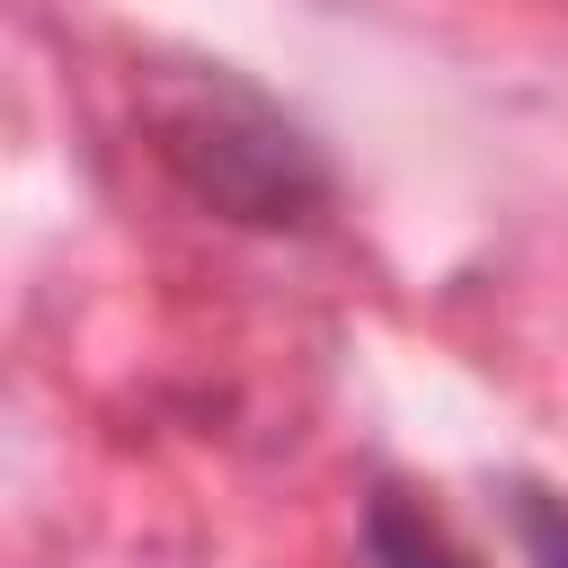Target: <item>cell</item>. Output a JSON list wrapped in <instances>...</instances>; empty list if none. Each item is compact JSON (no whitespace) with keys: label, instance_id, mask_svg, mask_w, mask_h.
<instances>
[{"label":"cell","instance_id":"6da1fadb","mask_svg":"<svg viewBox=\"0 0 568 568\" xmlns=\"http://www.w3.org/2000/svg\"><path fill=\"white\" fill-rule=\"evenodd\" d=\"M142 133H151L160 169L222 222L302 231L328 213L320 142L240 71H160L142 89Z\"/></svg>","mask_w":568,"mask_h":568},{"label":"cell","instance_id":"7a4b0ae2","mask_svg":"<svg viewBox=\"0 0 568 568\" xmlns=\"http://www.w3.org/2000/svg\"><path fill=\"white\" fill-rule=\"evenodd\" d=\"M364 559H373V568H479V559L444 532V515H426L408 488H373V497H364Z\"/></svg>","mask_w":568,"mask_h":568},{"label":"cell","instance_id":"3957f363","mask_svg":"<svg viewBox=\"0 0 568 568\" xmlns=\"http://www.w3.org/2000/svg\"><path fill=\"white\" fill-rule=\"evenodd\" d=\"M506 524H515L532 568H568V497H550L541 479H515L506 488Z\"/></svg>","mask_w":568,"mask_h":568}]
</instances>
